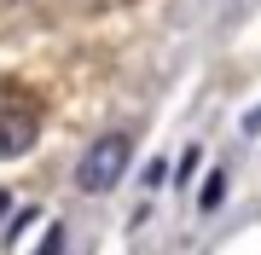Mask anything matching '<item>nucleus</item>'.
I'll return each mask as SVG.
<instances>
[{"mask_svg": "<svg viewBox=\"0 0 261 255\" xmlns=\"http://www.w3.org/2000/svg\"><path fill=\"white\" fill-rule=\"evenodd\" d=\"M221 191H226V180L215 174V180H209V191H203V209H215V203H221Z\"/></svg>", "mask_w": 261, "mask_h": 255, "instance_id": "4", "label": "nucleus"}, {"mask_svg": "<svg viewBox=\"0 0 261 255\" xmlns=\"http://www.w3.org/2000/svg\"><path fill=\"white\" fill-rule=\"evenodd\" d=\"M58 249H64V226H53V232H47V244H41L35 255H58Z\"/></svg>", "mask_w": 261, "mask_h": 255, "instance_id": "3", "label": "nucleus"}, {"mask_svg": "<svg viewBox=\"0 0 261 255\" xmlns=\"http://www.w3.org/2000/svg\"><path fill=\"white\" fill-rule=\"evenodd\" d=\"M35 139H41V110L29 99H6V104H0V162L23 157Z\"/></svg>", "mask_w": 261, "mask_h": 255, "instance_id": "2", "label": "nucleus"}, {"mask_svg": "<svg viewBox=\"0 0 261 255\" xmlns=\"http://www.w3.org/2000/svg\"><path fill=\"white\" fill-rule=\"evenodd\" d=\"M6 209H12V197H6V191H0V215H6Z\"/></svg>", "mask_w": 261, "mask_h": 255, "instance_id": "5", "label": "nucleus"}, {"mask_svg": "<svg viewBox=\"0 0 261 255\" xmlns=\"http://www.w3.org/2000/svg\"><path fill=\"white\" fill-rule=\"evenodd\" d=\"M128 157H134L128 133H99V139L82 151V162H75V186L82 191H111L122 180V168H128Z\"/></svg>", "mask_w": 261, "mask_h": 255, "instance_id": "1", "label": "nucleus"}]
</instances>
